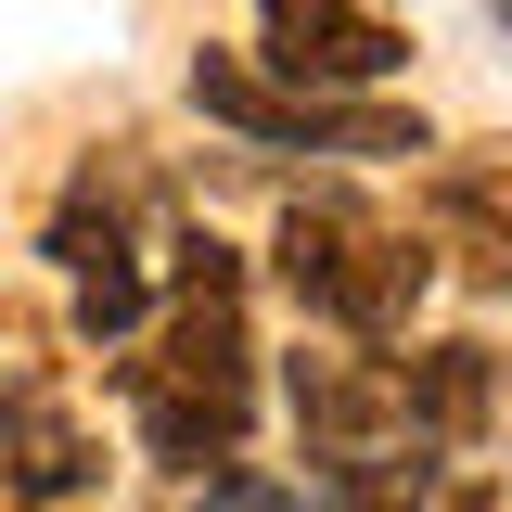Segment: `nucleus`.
Listing matches in <instances>:
<instances>
[{
	"label": "nucleus",
	"mask_w": 512,
	"mask_h": 512,
	"mask_svg": "<svg viewBox=\"0 0 512 512\" xmlns=\"http://www.w3.org/2000/svg\"><path fill=\"white\" fill-rule=\"evenodd\" d=\"M141 320H154V269H90V282H77V333H90V346H128Z\"/></svg>",
	"instance_id": "nucleus-10"
},
{
	"label": "nucleus",
	"mask_w": 512,
	"mask_h": 512,
	"mask_svg": "<svg viewBox=\"0 0 512 512\" xmlns=\"http://www.w3.org/2000/svg\"><path fill=\"white\" fill-rule=\"evenodd\" d=\"M269 256H282V295H295L308 320H333L346 346H397L410 308H423V282H436V244L384 231L359 192H295Z\"/></svg>",
	"instance_id": "nucleus-2"
},
{
	"label": "nucleus",
	"mask_w": 512,
	"mask_h": 512,
	"mask_svg": "<svg viewBox=\"0 0 512 512\" xmlns=\"http://www.w3.org/2000/svg\"><path fill=\"white\" fill-rule=\"evenodd\" d=\"M282 397H295L308 474L320 461H384V448H410V410H397V359H384V346H359V359H295ZM423 461H436V448H423Z\"/></svg>",
	"instance_id": "nucleus-4"
},
{
	"label": "nucleus",
	"mask_w": 512,
	"mask_h": 512,
	"mask_svg": "<svg viewBox=\"0 0 512 512\" xmlns=\"http://www.w3.org/2000/svg\"><path fill=\"white\" fill-rule=\"evenodd\" d=\"M103 487V436L64 410L52 384H13L0 397V500L13 512H64V500H90Z\"/></svg>",
	"instance_id": "nucleus-6"
},
{
	"label": "nucleus",
	"mask_w": 512,
	"mask_h": 512,
	"mask_svg": "<svg viewBox=\"0 0 512 512\" xmlns=\"http://www.w3.org/2000/svg\"><path fill=\"white\" fill-rule=\"evenodd\" d=\"M256 26H269V64H282L295 90H372V77H397V52H410L372 0H256Z\"/></svg>",
	"instance_id": "nucleus-5"
},
{
	"label": "nucleus",
	"mask_w": 512,
	"mask_h": 512,
	"mask_svg": "<svg viewBox=\"0 0 512 512\" xmlns=\"http://www.w3.org/2000/svg\"><path fill=\"white\" fill-rule=\"evenodd\" d=\"M0 512H13V500H0Z\"/></svg>",
	"instance_id": "nucleus-13"
},
{
	"label": "nucleus",
	"mask_w": 512,
	"mask_h": 512,
	"mask_svg": "<svg viewBox=\"0 0 512 512\" xmlns=\"http://www.w3.org/2000/svg\"><path fill=\"white\" fill-rule=\"evenodd\" d=\"M192 116L244 128L269 154H436L423 116H397V103H359V90H295V77H269L256 52H192Z\"/></svg>",
	"instance_id": "nucleus-3"
},
{
	"label": "nucleus",
	"mask_w": 512,
	"mask_h": 512,
	"mask_svg": "<svg viewBox=\"0 0 512 512\" xmlns=\"http://www.w3.org/2000/svg\"><path fill=\"white\" fill-rule=\"evenodd\" d=\"M436 231L461 244V269H474L487 295H512V141L436 167Z\"/></svg>",
	"instance_id": "nucleus-8"
},
{
	"label": "nucleus",
	"mask_w": 512,
	"mask_h": 512,
	"mask_svg": "<svg viewBox=\"0 0 512 512\" xmlns=\"http://www.w3.org/2000/svg\"><path fill=\"white\" fill-rule=\"evenodd\" d=\"M487 13H500V39H512V0H487Z\"/></svg>",
	"instance_id": "nucleus-12"
},
{
	"label": "nucleus",
	"mask_w": 512,
	"mask_h": 512,
	"mask_svg": "<svg viewBox=\"0 0 512 512\" xmlns=\"http://www.w3.org/2000/svg\"><path fill=\"white\" fill-rule=\"evenodd\" d=\"M423 474H436L423 448H384V461H320L308 500H320V512H423Z\"/></svg>",
	"instance_id": "nucleus-9"
},
{
	"label": "nucleus",
	"mask_w": 512,
	"mask_h": 512,
	"mask_svg": "<svg viewBox=\"0 0 512 512\" xmlns=\"http://www.w3.org/2000/svg\"><path fill=\"white\" fill-rule=\"evenodd\" d=\"M180 512H320V500H295L282 474H205V487H192Z\"/></svg>",
	"instance_id": "nucleus-11"
},
{
	"label": "nucleus",
	"mask_w": 512,
	"mask_h": 512,
	"mask_svg": "<svg viewBox=\"0 0 512 512\" xmlns=\"http://www.w3.org/2000/svg\"><path fill=\"white\" fill-rule=\"evenodd\" d=\"M167 282H180V308L128 333V372L116 384H128L141 448L192 474V461H231L244 423H256V333H244V256H231V244L192 231Z\"/></svg>",
	"instance_id": "nucleus-1"
},
{
	"label": "nucleus",
	"mask_w": 512,
	"mask_h": 512,
	"mask_svg": "<svg viewBox=\"0 0 512 512\" xmlns=\"http://www.w3.org/2000/svg\"><path fill=\"white\" fill-rule=\"evenodd\" d=\"M397 410H410V448H436V461H474V448L500 436V359H487L474 333H448V346H410V359H397Z\"/></svg>",
	"instance_id": "nucleus-7"
}]
</instances>
